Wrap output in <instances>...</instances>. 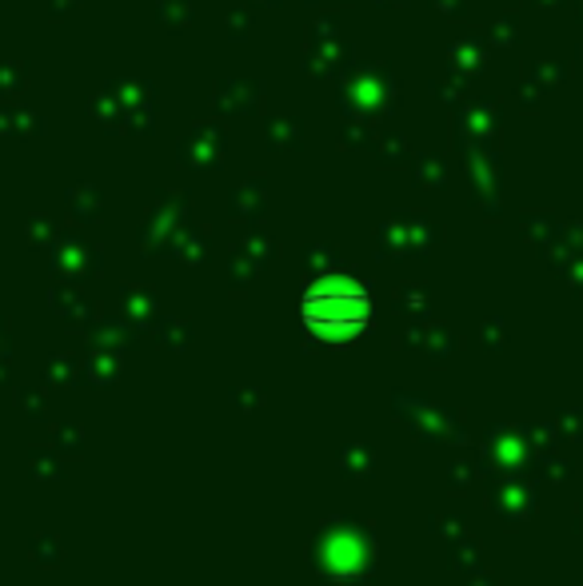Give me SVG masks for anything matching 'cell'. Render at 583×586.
Segmentation results:
<instances>
[{
  "instance_id": "cell-1",
  "label": "cell",
  "mask_w": 583,
  "mask_h": 586,
  "mask_svg": "<svg viewBox=\"0 0 583 586\" xmlns=\"http://www.w3.org/2000/svg\"><path fill=\"white\" fill-rule=\"evenodd\" d=\"M304 323L312 331H328V335H352L368 323V292L352 280H324L312 283L304 292Z\"/></svg>"
}]
</instances>
